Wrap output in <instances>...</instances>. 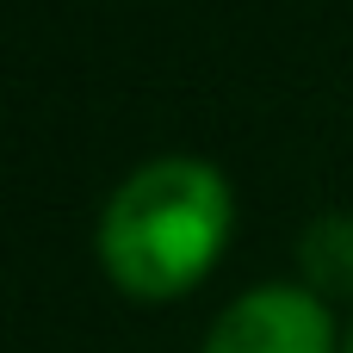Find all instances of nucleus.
<instances>
[{
    "label": "nucleus",
    "mask_w": 353,
    "mask_h": 353,
    "mask_svg": "<svg viewBox=\"0 0 353 353\" xmlns=\"http://www.w3.org/2000/svg\"><path fill=\"white\" fill-rule=\"evenodd\" d=\"M341 353H353V329H347V347H341Z\"/></svg>",
    "instance_id": "4"
},
{
    "label": "nucleus",
    "mask_w": 353,
    "mask_h": 353,
    "mask_svg": "<svg viewBox=\"0 0 353 353\" xmlns=\"http://www.w3.org/2000/svg\"><path fill=\"white\" fill-rule=\"evenodd\" d=\"M205 353H335V323L316 292L261 285L217 316Z\"/></svg>",
    "instance_id": "2"
},
{
    "label": "nucleus",
    "mask_w": 353,
    "mask_h": 353,
    "mask_svg": "<svg viewBox=\"0 0 353 353\" xmlns=\"http://www.w3.org/2000/svg\"><path fill=\"white\" fill-rule=\"evenodd\" d=\"M304 273L323 292H353V217H323L304 236Z\"/></svg>",
    "instance_id": "3"
},
{
    "label": "nucleus",
    "mask_w": 353,
    "mask_h": 353,
    "mask_svg": "<svg viewBox=\"0 0 353 353\" xmlns=\"http://www.w3.org/2000/svg\"><path fill=\"white\" fill-rule=\"evenodd\" d=\"M230 217L236 205L211 161L161 155L112 192L99 223V261L130 298H174L217 261Z\"/></svg>",
    "instance_id": "1"
}]
</instances>
